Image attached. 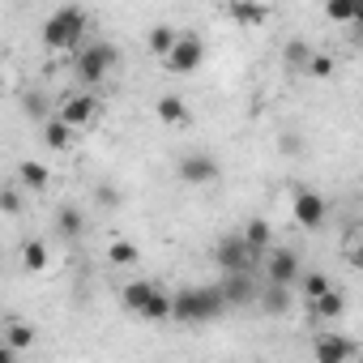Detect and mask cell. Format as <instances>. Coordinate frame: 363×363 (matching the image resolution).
Returning <instances> with one entry per match:
<instances>
[{"mask_svg":"<svg viewBox=\"0 0 363 363\" xmlns=\"http://www.w3.org/2000/svg\"><path fill=\"white\" fill-rule=\"evenodd\" d=\"M223 312H227V303H223L218 286H184L179 295H171V320H179V325H206Z\"/></svg>","mask_w":363,"mask_h":363,"instance_id":"1","label":"cell"},{"mask_svg":"<svg viewBox=\"0 0 363 363\" xmlns=\"http://www.w3.org/2000/svg\"><path fill=\"white\" fill-rule=\"evenodd\" d=\"M90 30V13L86 9H77V5H65V9H56L48 22H43V48L48 52H69V48H77L82 43V35Z\"/></svg>","mask_w":363,"mask_h":363,"instance_id":"2","label":"cell"},{"mask_svg":"<svg viewBox=\"0 0 363 363\" xmlns=\"http://www.w3.org/2000/svg\"><path fill=\"white\" fill-rule=\"evenodd\" d=\"M77 77L86 82V86H99L111 69H116V48L111 43H103V39H94V43H86L82 52H77Z\"/></svg>","mask_w":363,"mask_h":363,"instance_id":"3","label":"cell"},{"mask_svg":"<svg viewBox=\"0 0 363 363\" xmlns=\"http://www.w3.org/2000/svg\"><path fill=\"white\" fill-rule=\"evenodd\" d=\"M162 65H167V73H175V77H193V73L206 65V43H201V35H179Z\"/></svg>","mask_w":363,"mask_h":363,"instance_id":"4","label":"cell"},{"mask_svg":"<svg viewBox=\"0 0 363 363\" xmlns=\"http://www.w3.org/2000/svg\"><path fill=\"white\" fill-rule=\"evenodd\" d=\"M214 265H218L223 274H252V269H257V257L248 252V244H244L240 235H223V240L214 244Z\"/></svg>","mask_w":363,"mask_h":363,"instance_id":"5","label":"cell"},{"mask_svg":"<svg viewBox=\"0 0 363 363\" xmlns=\"http://www.w3.org/2000/svg\"><path fill=\"white\" fill-rule=\"evenodd\" d=\"M299 274H303V265H299L295 248H269V257H265V286H291L295 291Z\"/></svg>","mask_w":363,"mask_h":363,"instance_id":"6","label":"cell"},{"mask_svg":"<svg viewBox=\"0 0 363 363\" xmlns=\"http://www.w3.org/2000/svg\"><path fill=\"white\" fill-rule=\"evenodd\" d=\"M65 128H90L94 124V116H99V99L94 94H69L65 103H60V111H52Z\"/></svg>","mask_w":363,"mask_h":363,"instance_id":"7","label":"cell"},{"mask_svg":"<svg viewBox=\"0 0 363 363\" xmlns=\"http://www.w3.org/2000/svg\"><path fill=\"white\" fill-rule=\"evenodd\" d=\"M291 210H295V223H299L303 231H316V227H325V218H329L325 197L312 193V189H299V193L291 197Z\"/></svg>","mask_w":363,"mask_h":363,"instance_id":"8","label":"cell"},{"mask_svg":"<svg viewBox=\"0 0 363 363\" xmlns=\"http://www.w3.org/2000/svg\"><path fill=\"white\" fill-rule=\"evenodd\" d=\"M218 291H223V303H227V308H248V303H257V295H261V286H257L252 274H223Z\"/></svg>","mask_w":363,"mask_h":363,"instance_id":"9","label":"cell"},{"mask_svg":"<svg viewBox=\"0 0 363 363\" xmlns=\"http://www.w3.org/2000/svg\"><path fill=\"white\" fill-rule=\"evenodd\" d=\"M312 354H316V363H350V359H354V337L325 329V333H316Z\"/></svg>","mask_w":363,"mask_h":363,"instance_id":"10","label":"cell"},{"mask_svg":"<svg viewBox=\"0 0 363 363\" xmlns=\"http://www.w3.org/2000/svg\"><path fill=\"white\" fill-rule=\"evenodd\" d=\"M175 171H179L184 184H214L218 179V158L214 154H184Z\"/></svg>","mask_w":363,"mask_h":363,"instance_id":"11","label":"cell"},{"mask_svg":"<svg viewBox=\"0 0 363 363\" xmlns=\"http://www.w3.org/2000/svg\"><path fill=\"white\" fill-rule=\"evenodd\" d=\"M48 184H52L48 162H39V158H22V162H18V189H26V193H43Z\"/></svg>","mask_w":363,"mask_h":363,"instance_id":"12","label":"cell"},{"mask_svg":"<svg viewBox=\"0 0 363 363\" xmlns=\"http://www.w3.org/2000/svg\"><path fill=\"white\" fill-rule=\"evenodd\" d=\"M158 291V282H145V278H137V282H124V291H120V308L124 312H133V316H141V308L150 303V295Z\"/></svg>","mask_w":363,"mask_h":363,"instance_id":"13","label":"cell"},{"mask_svg":"<svg viewBox=\"0 0 363 363\" xmlns=\"http://www.w3.org/2000/svg\"><path fill=\"white\" fill-rule=\"evenodd\" d=\"M154 116L162 120V124H189V103L179 99V94H158V103H154Z\"/></svg>","mask_w":363,"mask_h":363,"instance_id":"14","label":"cell"},{"mask_svg":"<svg viewBox=\"0 0 363 363\" xmlns=\"http://www.w3.org/2000/svg\"><path fill=\"white\" fill-rule=\"evenodd\" d=\"M86 218L77 206H56V240H82Z\"/></svg>","mask_w":363,"mask_h":363,"instance_id":"15","label":"cell"},{"mask_svg":"<svg viewBox=\"0 0 363 363\" xmlns=\"http://www.w3.org/2000/svg\"><path fill=\"white\" fill-rule=\"evenodd\" d=\"M240 240H244V244H248V252H252V257L261 261V252H265V248L274 244V227H269L265 218H252V223H248V227L240 231Z\"/></svg>","mask_w":363,"mask_h":363,"instance_id":"16","label":"cell"},{"mask_svg":"<svg viewBox=\"0 0 363 363\" xmlns=\"http://www.w3.org/2000/svg\"><path fill=\"white\" fill-rule=\"evenodd\" d=\"M257 299H261L265 316H286V312L295 308V291H291V286H265Z\"/></svg>","mask_w":363,"mask_h":363,"instance_id":"17","label":"cell"},{"mask_svg":"<svg viewBox=\"0 0 363 363\" xmlns=\"http://www.w3.org/2000/svg\"><path fill=\"white\" fill-rule=\"evenodd\" d=\"M52 265V252L43 240H22V274H43Z\"/></svg>","mask_w":363,"mask_h":363,"instance_id":"18","label":"cell"},{"mask_svg":"<svg viewBox=\"0 0 363 363\" xmlns=\"http://www.w3.org/2000/svg\"><path fill=\"white\" fill-rule=\"evenodd\" d=\"M35 337H39V333H35V325H30V320H9V325H5V337H0V342H5V346L18 354V350H30V346H35Z\"/></svg>","mask_w":363,"mask_h":363,"instance_id":"19","label":"cell"},{"mask_svg":"<svg viewBox=\"0 0 363 363\" xmlns=\"http://www.w3.org/2000/svg\"><path fill=\"white\" fill-rule=\"evenodd\" d=\"M231 22L240 26H265L269 22V5H248V0H235V5H227Z\"/></svg>","mask_w":363,"mask_h":363,"instance_id":"20","label":"cell"},{"mask_svg":"<svg viewBox=\"0 0 363 363\" xmlns=\"http://www.w3.org/2000/svg\"><path fill=\"white\" fill-rule=\"evenodd\" d=\"M175 39H179V30H175V26H154V30L145 35V48H150L154 56H162V60H167V52L175 48Z\"/></svg>","mask_w":363,"mask_h":363,"instance_id":"21","label":"cell"},{"mask_svg":"<svg viewBox=\"0 0 363 363\" xmlns=\"http://www.w3.org/2000/svg\"><path fill=\"white\" fill-rule=\"evenodd\" d=\"M299 291H303L308 303H316L320 295L333 291V282H329V274H316V269H312V274H299Z\"/></svg>","mask_w":363,"mask_h":363,"instance_id":"22","label":"cell"},{"mask_svg":"<svg viewBox=\"0 0 363 363\" xmlns=\"http://www.w3.org/2000/svg\"><path fill=\"white\" fill-rule=\"evenodd\" d=\"M320 320H337L342 312H346V299H342V291H329V295H320L316 303H308Z\"/></svg>","mask_w":363,"mask_h":363,"instance_id":"23","label":"cell"},{"mask_svg":"<svg viewBox=\"0 0 363 363\" xmlns=\"http://www.w3.org/2000/svg\"><path fill=\"white\" fill-rule=\"evenodd\" d=\"M43 141H48L52 150H69V145H73V128H65V124L52 116V120H43Z\"/></svg>","mask_w":363,"mask_h":363,"instance_id":"24","label":"cell"},{"mask_svg":"<svg viewBox=\"0 0 363 363\" xmlns=\"http://www.w3.org/2000/svg\"><path fill=\"white\" fill-rule=\"evenodd\" d=\"M141 320H171V295L158 286L154 295H150V303L141 308Z\"/></svg>","mask_w":363,"mask_h":363,"instance_id":"25","label":"cell"},{"mask_svg":"<svg viewBox=\"0 0 363 363\" xmlns=\"http://www.w3.org/2000/svg\"><path fill=\"white\" fill-rule=\"evenodd\" d=\"M137 257H141V252H137V244H133V240H116V244L107 248V261H111V265H120V269L137 265Z\"/></svg>","mask_w":363,"mask_h":363,"instance_id":"26","label":"cell"},{"mask_svg":"<svg viewBox=\"0 0 363 363\" xmlns=\"http://www.w3.org/2000/svg\"><path fill=\"white\" fill-rule=\"evenodd\" d=\"M22 111L35 116V120H52V111H48V94H43V90H26V94H22Z\"/></svg>","mask_w":363,"mask_h":363,"instance_id":"27","label":"cell"},{"mask_svg":"<svg viewBox=\"0 0 363 363\" xmlns=\"http://www.w3.org/2000/svg\"><path fill=\"white\" fill-rule=\"evenodd\" d=\"M303 73H308V77H320V82H325V77H333V56L312 52V56H308V65H303Z\"/></svg>","mask_w":363,"mask_h":363,"instance_id":"28","label":"cell"},{"mask_svg":"<svg viewBox=\"0 0 363 363\" xmlns=\"http://www.w3.org/2000/svg\"><path fill=\"white\" fill-rule=\"evenodd\" d=\"M22 210V189L9 184V189H0V214H18Z\"/></svg>","mask_w":363,"mask_h":363,"instance_id":"29","label":"cell"},{"mask_svg":"<svg viewBox=\"0 0 363 363\" xmlns=\"http://www.w3.org/2000/svg\"><path fill=\"white\" fill-rule=\"evenodd\" d=\"M94 201L103 206V210H116L124 197H120V189H111V184H99V193H94Z\"/></svg>","mask_w":363,"mask_h":363,"instance_id":"30","label":"cell"},{"mask_svg":"<svg viewBox=\"0 0 363 363\" xmlns=\"http://www.w3.org/2000/svg\"><path fill=\"white\" fill-rule=\"evenodd\" d=\"M325 18H329V22H359L354 5H329V9H325Z\"/></svg>","mask_w":363,"mask_h":363,"instance_id":"31","label":"cell"},{"mask_svg":"<svg viewBox=\"0 0 363 363\" xmlns=\"http://www.w3.org/2000/svg\"><path fill=\"white\" fill-rule=\"evenodd\" d=\"M308 56H312V52H308L303 43H286V60H291L295 69H303V65H308Z\"/></svg>","mask_w":363,"mask_h":363,"instance_id":"32","label":"cell"},{"mask_svg":"<svg viewBox=\"0 0 363 363\" xmlns=\"http://www.w3.org/2000/svg\"><path fill=\"white\" fill-rule=\"evenodd\" d=\"M0 363H18V354H13V350H9L5 342H0Z\"/></svg>","mask_w":363,"mask_h":363,"instance_id":"33","label":"cell"},{"mask_svg":"<svg viewBox=\"0 0 363 363\" xmlns=\"http://www.w3.org/2000/svg\"><path fill=\"white\" fill-rule=\"evenodd\" d=\"M0 90H5V77H0Z\"/></svg>","mask_w":363,"mask_h":363,"instance_id":"34","label":"cell"}]
</instances>
